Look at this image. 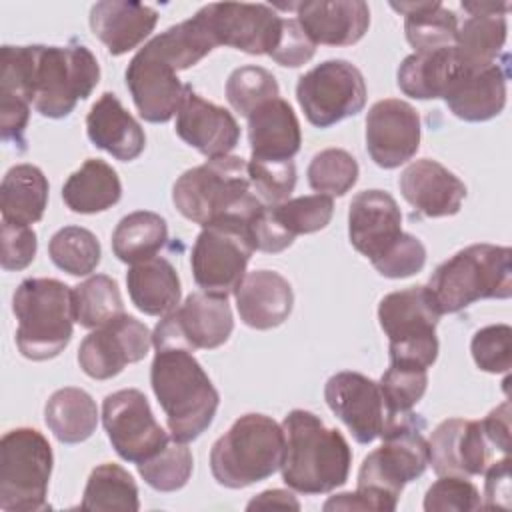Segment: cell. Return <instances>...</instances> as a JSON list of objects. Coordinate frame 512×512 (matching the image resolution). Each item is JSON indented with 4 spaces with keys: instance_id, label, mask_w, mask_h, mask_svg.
Listing matches in <instances>:
<instances>
[{
    "instance_id": "obj_20",
    "label": "cell",
    "mask_w": 512,
    "mask_h": 512,
    "mask_svg": "<svg viewBox=\"0 0 512 512\" xmlns=\"http://www.w3.org/2000/svg\"><path fill=\"white\" fill-rule=\"evenodd\" d=\"M492 450L480 420L448 418L428 440V464L438 476H480L490 464Z\"/></svg>"
},
{
    "instance_id": "obj_26",
    "label": "cell",
    "mask_w": 512,
    "mask_h": 512,
    "mask_svg": "<svg viewBox=\"0 0 512 512\" xmlns=\"http://www.w3.org/2000/svg\"><path fill=\"white\" fill-rule=\"evenodd\" d=\"M0 62V134L4 142L14 144L18 152H24V132L32 104L30 48L6 44L2 46Z\"/></svg>"
},
{
    "instance_id": "obj_30",
    "label": "cell",
    "mask_w": 512,
    "mask_h": 512,
    "mask_svg": "<svg viewBox=\"0 0 512 512\" xmlns=\"http://www.w3.org/2000/svg\"><path fill=\"white\" fill-rule=\"evenodd\" d=\"M90 142L120 162L136 160L146 146V134L116 94L104 92L86 116Z\"/></svg>"
},
{
    "instance_id": "obj_48",
    "label": "cell",
    "mask_w": 512,
    "mask_h": 512,
    "mask_svg": "<svg viewBox=\"0 0 512 512\" xmlns=\"http://www.w3.org/2000/svg\"><path fill=\"white\" fill-rule=\"evenodd\" d=\"M512 328L508 324H490L480 328L470 342L476 366L490 374H506L512 364Z\"/></svg>"
},
{
    "instance_id": "obj_7",
    "label": "cell",
    "mask_w": 512,
    "mask_h": 512,
    "mask_svg": "<svg viewBox=\"0 0 512 512\" xmlns=\"http://www.w3.org/2000/svg\"><path fill=\"white\" fill-rule=\"evenodd\" d=\"M284 458V430L264 414L240 416L210 450V472L224 488H246L270 478Z\"/></svg>"
},
{
    "instance_id": "obj_23",
    "label": "cell",
    "mask_w": 512,
    "mask_h": 512,
    "mask_svg": "<svg viewBox=\"0 0 512 512\" xmlns=\"http://www.w3.org/2000/svg\"><path fill=\"white\" fill-rule=\"evenodd\" d=\"M398 186L404 200L426 218L454 216L466 198L464 182L432 158L410 162L402 170Z\"/></svg>"
},
{
    "instance_id": "obj_21",
    "label": "cell",
    "mask_w": 512,
    "mask_h": 512,
    "mask_svg": "<svg viewBox=\"0 0 512 512\" xmlns=\"http://www.w3.org/2000/svg\"><path fill=\"white\" fill-rule=\"evenodd\" d=\"M402 234V212L384 190L358 192L348 208V238L370 262L384 256Z\"/></svg>"
},
{
    "instance_id": "obj_49",
    "label": "cell",
    "mask_w": 512,
    "mask_h": 512,
    "mask_svg": "<svg viewBox=\"0 0 512 512\" xmlns=\"http://www.w3.org/2000/svg\"><path fill=\"white\" fill-rule=\"evenodd\" d=\"M478 488L464 476H440L424 496L426 512H468L480 510Z\"/></svg>"
},
{
    "instance_id": "obj_41",
    "label": "cell",
    "mask_w": 512,
    "mask_h": 512,
    "mask_svg": "<svg viewBox=\"0 0 512 512\" xmlns=\"http://www.w3.org/2000/svg\"><path fill=\"white\" fill-rule=\"evenodd\" d=\"M48 256L70 276H88L96 270L102 258L98 238L82 226H64L52 234L48 242Z\"/></svg>"
},
{
    "instance_id": "obj_40",
    "label": "cell",
    "mask_w": 512,
    "mask_h": 512,
    "mask_svg": "<svg viewBox=\"0 0 512 512\" xmlns=\"http://www.w3.org/2000/svg\"><path fill=\"white\" fill-rule=\"evenodd\" d=\"M74 318L82 328H100L124 314L118 282L106 274H94L72 288Z\"/></svg>"
},
{
    "instance_id": "obj_24",
    "label": "cell",
    "mask_w": 512,
    "mask_h": 512,
    "mask_svg": "<svg viewBox=\"0 0 512 512\" xmlns=\"http://www.w3.org/2000/svg\"><path fill=\"white\" fill-rule=\"evenodd\" d=\"M292 8L314 44L352 46L370 26V8L362 0H312L292 4Z\"/></svg>"
},
{
    "instance_id": "obj_2",
    "label": "cell",
    "mask_w": 512,
    "mask_h": 512,
    "mask_svg": "<svg viewBox=\"0 0 512 512\" xmlns=\"http://www.w3.org/2000/svg\"><path fill=\"white\" fill-rule=\"evenodd\" d=\"M282 480L300 494H326L340 488L350 474L352 450L340 430L328 428L308 410H292L282 422Z\"/></svg>"
},
{
    "instance_id": "obj_31",
    "label": "cell",
    "mask_w": 512,
    "mask_h": 512,
    "mask_svg": "<svg viewBox=\"0 0 512 512\" xmlns=\"http://www.w3.org/2000/svg\"><path fill=\"white\" fill-rule=\"evenodd\" d=\"M248 142L252 158L292 160L302 144L300 122L284 98L260 104L248 116Z\"/></svg>"
},
{
    "instance_id": "obj_12",
    "label": "cell",
    "mask_w": 512,
    "mask_h": 512,
    "mask_svg": "<svg viewBox=\"0 0 512 512\" xmlns=\"http://www.w3.org/2000/svg\"><path fill=\"white\" fill-rule=\"evenodd\" d=\"M298 104L316 128H330L366 106V82L348 60H324L298 78Z\"/></svg>"
},
{
    "instance_id": "obj_51",
    "label": "cell",
    "mask_w": 512,
    "mask_h": 512,
    "mask_svg": "<svg viewBox=\"0 0 512 512\" xmlns=\"http://www.w3.org/2000/svg\"><path fill=\"white\" fill-rule=\"evenodd\" d=\"M2 254H0V264L4 270H24L26 266L32 264L36 250H38V240L36 232L30 226H20V224H10L2 220Z\"/></svg>"
},
{
    "instance_id": "obj_25",
    "label": "cell",
    "mask_w": 512,
    "mask_h": 512,
    "mask_svg": "<svg viewBox=\"0 0 512 512\" xmlns=\"http://www.w3.org/2000/svg\"><path fill=\"white\" fill-rule=\"evenodd\" d=\"M508 54L480 68H470L442 98L450 112L466 122H486L506 106Z\"/></svg>"
},
{
    "instance_id": "obj_54",
    "label": "cell",
    "mask_w": 512,
    "mask_h": 512,
    "mask_svg": "<svg viewBox=\"0 0 512 512\" xmlns=\"http://www.w3.org/2000/svg\"><path fill=\"white\" fill-rule=\"evenodd\" d=\"M484 504L482 508H510V458L502 456L484 470Z\"/></svg>"
},
{
    "instance_id": "obj_1",
    "label": "cell",
    "mask_w": 512,
    "mask_h": 512,
    "mask_svg": "<svg viewBox=\"0 0 512 512\" xmlns=\"http://www.w3.org/2000/svg\"><path fill=\"white\" fill-rule=\"evenodd\" d=\"M426 420L416 412L390 416L380 434L382 446L372 450L358 470L356 492L332 496L324 510L392 512L404 486L420 478L428 466Z\"/></svg>"
},
{
    "instance_id": "obj_42",
    "label": "cell",
    "mask_w": 512,
    "mask_h": 512,
    "mask_svg": "<svg viewBox=\"0 0 512 512\" xmlns=\"http://www.w3.org/2000/svg\"><path fill=\"white\" fill-rule=\"evenodd\" d=\"M136 466L150 488L158 492H176L190 480L194 458L186 442L170 438L160 452Z\"/></svg>"
},
{
    "instance_id": "obj_35",
    "label": "cell",
    "mask_w": 512,
    "mask_h": 512,
    "mask_svg": "<svg viewBox=\"0 0 512 512\" xmlns=\"http://www.w3.org/2000/svg\"><path fill=\"white\" fill-rule=\"evenodd\" d=\"M122 196L116 170L100 160L88 158L62 186L64 204L78 214H96L112 208Z\"/></svg>"
},
{
    "instance_id": "obj_11",
    "label": "cell",
    "mask_w": 512,
    "mask_h": 512,
    "mask_svg": "<svg viewBox=\"0 0 512 512\" xmlns=\"http://www.w3.org/2000/svg\"><path fill=\"white\" fill-rule=\"evenodd\" d=\"M254 250L244 218L226 216L202 226L190 254L194 282L202 292L228 298L246 276Z\"/></svg>"
},
{
    "instance_id": "obj_33",
    "label": "cell",
    "mask_w": 512,
    "mask_h": 512,
    "mask_svg": "<svg viewBox=\"0 0 512 512\" xmlns=\"http://www.w3.org/2000/svg\"><path fill=\"white\" fill-rule=\"evenodd\" d=\"M48 180L34 164L12 166L0 184L2 220L30 226L42 220L48 204Z\"/></svg>"
},
{
    "instance_id": "obj_44",
    "label": "cell",
    "mask_w": 512,
    "mask_h": 512,
    "mask_svg": "<svg viewBox=\"0 0 512 512\" xmlns=\"http://www.w3.org/2000/svg\"><path fill=\"white\" fill-rule=\"evenodd\" d=\"M276 224L292 238L298 234H312L326 228L334 214V202L326 194H308L288 198L270 206Z\"/></svg>"
},
{
    "instance_id": "obj_52",
    "label": "cell",
    "mask_w": 512,
    "mask_h": 512,
    "mask_svg": "<svg viewBox=\"0 0 512 512\" xmlns=\"http://www.w3.org/2000/svg\"><path fill=\"white\" fill-rule=\"evenodd\" d=\"M316 52V44L308 38L296 18H284L282 34L276 50L270 54L274 62L288 68H298L306 64Z\"/></svg>"
},
{
    "instance_id": "obj_17",
    "label": "cell",
    "mask_w": 512,
    "mask_h": 512,
    "mask_svg": "<svg viewBox=\"0 0 512 512\" xmlns=\"http://www.w3.org/2000/svg\"><path fill=\"white\" fill-rule=\"evenodd\" d=\"M150 346L148 326L130 314H120L80 342L78 364L86 376L108 380L118 376L126 364L146 358Z\"/></svg>"
},
{
    "instance_id": "obj_38",
    "label": "cell",
    "mask_w": 512,
    "mask_h": 512,
    "mask_svg": "<svg viewBox=\"0 0 512 512\" xmlns=\"http://www.w3.org/2000/svg\"><path fill=\"white\" fill-rule=\"evenodd\" d=\"M80 508L136 512L140 508V502L138 486L132 474L114 462H104L96 466L84 486Z\"/></svg>"
},
{
    "instance_id": "obj_3",
    "label": "cell",
    "mask_w": 512,
    "mask_h": 512,
    "mask_svg": "<svg viewBox=\"0 0 512 512\" xmlns=\"http://www.w3.org/2000/svg\"><path fill=\"white\" fill-rule=\"evenodd\" d=\"M150 384L174 440H196L214 420L220 394L184 348H158L150 366Z\"/></svg>"
},
{
    "instance_id": "obj_16",
    "label": "cell",
    "mask_w": 512,
    "mask_h": 512,
    "mask_svg": "<svg viewBox=\"0 0 512 512\" xmlns=\"http://www.w3.org/2000/svg\"><path fill=\"white\" fill-rule=\"evenodd\" d=\"M178 68L150 42L140 48L126 68V86L138 114L152 124L168 122L180 108L190 84H182Z\"/></svg>"
},
{
    "instance_id": "obj_13",
    "label": "cell",
    "mask_w": 512,
    "mask_h": 512,
    "mask_svg": "<svg viewBox=\"0 0 512 512\" xmlns=\"http://www.w3.org/2000/svg\"><path fill=\"white\" fill-rule=\"evenodd\" d=\"M234 318L226 296L192 292L186 300L162 316L152 332L154 348L212 350L228 342Z\"/></svg>"
},
{
    "instance_id": "obj_46",
    "label": "cell",
    "mask_w": 512,
    "mask_h": 512,
    "mask_svg": "<svg viewBox=\"0 0 512 512\" xmlns=\"http://www.w3.org/2000/svg\"><path fill=\"white\" fill-rule=\"evenodd\" d=\"M428 368L390 362V368L382 374L378 386L386 404L388 418L410 412L424 396L428 386Z\"/></svg>"
},
{
    "instance_id": "obj_50",
    "label": "cell",
    "mask_w": 512,
    "mask_h": 512,
    "mask_svg": "<svg viewBox=\"0 0 512 512\" xmlns=\"http://www.w3.org/2000/svg\"><path fill=\"white\" fill-rule=\"evenodd\" d=\"M426 264V248L420 242V238L402 232L400 238L394 242V246L372 262V266L378 270V274L386 278H408L416 272H420Z\"/></svg>"
},
{
    "instance_id": "obj_55",
    "label": "cell",
    "mask_w": 512,
    "mask_h": 512,
    "mask_svg": "<svg viewBox=\"0 0 512 512\" xmlns=\"http://www.w3.org/2000/svg\"><path fill=\"white\" fill-rule=\"evenodd\" d=\"M482 422V430L494 450H498L502 456H508L510 452V402H502L498 408H494Z\"/></svg>"
},
{
    "instance_id": "obj_47",
    "label": "cell",
    "mask_w": 512,
    "mask_h": 512,
    "mask_svg": "<svg viewBox=\"0 0 512 512\" xmlns=\"http://www.w3.org/2000/svg\"><path fill=\"white\" fill-rule=\"evenodd\" d=\"M248 176L254 194L262 204L274 206L290 198L296 186L294 160H258L250 158Z\"/></svg>"
},
{
    "instance_id": "obj_6",
    "label": "cell",
    "mask_w": 512,
    "mask_h": 512,
    "mask_svg": "<svg viewBox=\"0 0 512 512\" xmlns=\"http://www.w3.org/2000/svg\"><path fill=\"white\" fill-rule=\"evenodd\" d=\"M428 290L442 314H456L484 298L506 300L512 294V250L496 244H472L442 262Z\"/></svg>"
},
{
    "instance_id": "obj_8",
    "label": "cell",
    "mask_w": 512,
    "mask_h": 512,
    "mask_svg": "<svg viewBox=\"0 0 512 512\" xmlns=\"http://www.w3.org/2000/svg\"><path fill=\"white\" fill-rule=\"evenodd\" d=\"M28 48L34 110L46 118H66L100 82L96 56L84 44Z\"/></svg>"
},
{
    "instance_id": "obj_39",
    "label": "cell",
    "mask_w": 512,
    "mask_h": 512,
    "mask_svg": "<svg viewBox=\"0 0 512 512\" xmlns=\"http://www.w3.org/2000/svg\"><path fill=\"white\" fill-rule=\"evenodd\" d=\"M506 14L486 12L470 14L462 26H458L456 50L470 66H488L502 56L506 44Z\"/></svg>"
},
{
    "instance_id": "obj_15",
    "label": "cell",
    "mask_w": 512,
    "mask_h": 512,
    "mask_svg": "<svg viewBox=\"0 0 512 512\" xmlns=\"http://www.w3.org/2000/svg\"><path fill=\"white\" fill-rule=\"evenodd\" d=\"M102 424L116 454L132 464L152 458L170 440L156 422L148 398L136 388H124L104 398Z\"/></svg>"
},
{
    "instance_id": "obj_45",
    "label": "cell",
    "mask_w": 512,
    "mask_h": 512,
    "mask_svg": "<svg viewBox=\"0 0 512 512\" xmlns=\"http://www.w3.org/2000/svg\"><path fill=\"white\" fill-rule=\"evenodd\" d=\"M280 88L274 74L262 66H240L226 80V100L240 114L250 116L260 104L278 98Z\"/></svg>"
},
{
    "instance_id": "obj_34",
    "label": "cell",
    "mask_w": 512,
    "mask_h": 512,
    "mask_svg": "<svg viewBox=\"0 0 512 512\" xmlns=\"http://www.w3.org/2000/svg\"><path fill=\"white\" fill-rule=\"evenodd\" d=\"M404 16V34L416 52H432L456 44L458 18L440 0L390 2Z\"/></svg>"
},
{
    "instance_id": "obj_27",
    "label": "cell",
    "mask_w": 512,
    "mask_h": 512,
    "mask_svg": "<svg viewBox=\"0 0 512 512\" xmlns=\"http://www.w3.org/2000/svg\"><path fill=\"white\" fill-rule=\"evenodd\" d=\"M240 320L254 330H270L288 320L294 306L290 282L274 270L248 272L234 290Z\"/></svg>"
},
{
    "instance_id": "obj_32",
    "label": "cell",
    "mask_w": 512,
    "mask_h": 512,
    "mask_svg": "<svg viewBox=\"0 0 512 512\" xmlns=\"http://www.w3.org/2000/svg\"><path fill=\"white\" fill-rule=\"evenodd\" d=\"M126 286L132 304L148 316H166L180 304L182 288L178 272L162 256L130 264Z\"/></svg>"
},
{
    "instance_id": "obj_9",
    "label": "cell",
    "mask_w": 512,
    "mask_h": 512,
    "mask_svg": "<svg viewBox=\"0 0 512 512\" xmlns=\"http://www.w3.org/2000/svg\"><path fill=\"white\" fill-rule=\"evenodd\" d=\"M52 446L36 428H14L0 440V508L4 512H40L50 508Z\"/></svg>"
},
{
    "instance_id": "obj_56",
    "label": "cell",
    "mask_w": 512,
    "mask_h": 512,
    "mask_svg": "<svg viewBox=\"0 0 512 512\" xmlns=\"http://www.w3.org/2000/svg\"><path fill=\"white\" fill-rule=\"evenodd\" d=\"M248 510H254V508H282V510H300V502L294 498L292 492L288 490H280V488H274V490H264L260 492L258 496H254L248 506Z\"/></svg>"
},
{
    "instance_id": "obj_53",
    "label": "cell",
    "mask_w": 512,
    "mask_h": 512,
    "mask_svg": "<svg viewBox=\"0 0 512 512\" xmlns=\"http://www.w3.org/2000/svg\"><path fill=\"white\" fill-rule=\"evenodd\" d=\"M248 228H250V236L254 242V248L260 252H282L288 246H292L294 238L288 236L274 220L270 206H262L250 220H248Z\"/></svg>"
},
{
    "instance_id": "obj_10",
    "label": "cell",
    "mask_w": 512,
    "mask_h": 512,
    "mask_svg": "<svg viewBox=\"0 0 512 512\" xmlns=\"http://www.w3.org/2000/svg\"><path fill=\"white\" fill-rule=\"evenodd\" d=\"M440 316L428 286L386 294L378 304V320L388 336L390 362L430 368L438 358L436 324Z\"/></svg>"
},
{
    "instance_id": "obj_28",
    "label": "cell",
    "mask_w": 512,
    "mask_h": 512,
    "mask_svg": "<svg viewBox=\"0 0 512 512\" xmlns=\"http://www.w3.org/2000/svg\"><path fill=\"white\" fill-rule=\"evenodd\" d=\"M462 60L456 46L432 50V52H414L406 56L396 72L398 88L418 100L444 98L446 92L470 70ZM480 68V66H478Z\"/></svg>"
},
{
    "instance_id": "obj_29",
    "label": "cell",
    "mask_w": 512,
    "mask_h": 512,
    "mask_svg": "<svg viewBox=\"0 0 512 512\" xmlns=\"http://www.w3.org/2000/svg\"><path fill=\"white\" fill-rule=\"evenodd\" d=\"M158 22V12L140 2L104 0L90 8L92 34L112 56L126 54L140 46Z\"/></svg>"
},
{
    "instance_id": "obj_14",
    "label": "cell",
    "mask_w": 512,
    "mask_h": 512,
    "mask_svg": "<svg viewBox=\"0 0 512 512\" xmlns=\"http://www.w3.org/2000/svg\"><path fill=\"white\" fill-rule=\"evenodd\" d=\"M196 16L216 46H230L252 56H270L280 42L284 24L274 6L248 2L206 4Z\"/></svg>"
},
{
    "instance_id": "obj_37",
    "label": "cell",
    "mask_w": 512,
    "mask_h": 512,
    "mask_svg": "<svg viewBox=\"0 0 512 512\" xmlns=\"http://www.w3.org/2000/svg\"><path fill=\"white\" fill-rule=\"evenodd\" d=\"M168 240L166 220L150 210L124 216L112 232V252L124 264H136L156 256Z\"/></svg>"
},
{
    "instance_id": "obj_22",
    "label": "cell",
    "mask_w": 512,
    "mask_h": 512,
    "mask_svg": "<svg viewBox=\"0 0 512 512\" xmlns=\"http://www.w3.org/2000/svg\"><path fill=\"white\" fill-rule=\"evenodd\" d=\"M174 128L188 146L206 158L228 156L240 140V126L232 112L204 100L192 86L176 112Z\"/></svg>"
},
{
    "instance_id": "obj_57",
    "label": "cell",
    "mask_w": 512,
    "mask_h": 512,
    "mask_svg": "<svg viewBox=\"0 0 512 512\" xmlns=\"http://www.w3.org/2000/svg\"><path fill=\"white\" fill-rule=\"evenodd\" d=\"M462 8L468 14H486V12H496V14H506L510 10V2H462Z\"/></svg>"
},
{
    "instance_id": "obj_18",
    "label": "cell",
    "mask_w": 512,
    "mask_h": 512,
    "mask_svg": "<svg viewBox=\"0 0 512 512\" xmlns=\"http://www.w3.org/2000/svg\"><path fill=\"white\" fill-rule=\"evenodd\" d=\"M324 400L358 444H370L380 438L388 412L378 382L360 372L342 370L328 378Z\"/></svg>"
},
{
    "instance_id": "obj_4",
    "label": "cell",
    "mask_w": 512,
    "mask_h": 512,
    "mask_svg": "<svg viewBox=\"0 0 512 512\" xmlns=\"http://www.w3.org/2000/svg\"><path fill=\"white\" fill-rule=\"evenodd\" d=\"M172 202L184 218L200 226L226 216L250 220L264 206L252 190L248 162L230 154L208 158L178 176Z\"/></svg>"
},
{
    "instance_id": "obj_5",
    "label": "cell",
    "mask_w": 512,
    "mask_h": 512,
    "mask_svg": "<svg viewBox=\"0 0 512 512\" xmlns=\"http://www.w3.org/2000/svg\"><path fill=\"white\" fill-rule=\"evenodd\" d=\"M18 320L16 346L34 362L56 358L72 338L74 300L72 288L56 278H26L12 296Z\"/></svg>"
},
{
    "instance_id": "obj_19",
    "label": "cell",
    "mask_w": 512,
    "mask_h": 512,
    "mask_svg": "<svg viewBox=\"0 0 512 512\" xmlns=\"http://www.w3.org/2000/svg\"><path fill=\"white\" fill-rule=\"evenodd\" d=\"M420 148V116L398 98L372 104L366 116V150L376 166L392 170L412 160Z\"/></svg>"
},
{
    "instance_id": "obj_43",
    "label": "cell",
    "mask_w": 512,
    "mask_h": 512,
    "mask_svg": "<svg viewBox=\"0 0 512 512\" xmlns=\"http://www.w3.org/2000/svg\"><path fill=\"white\" fill-rule=\"evenodd\" d=\"M356 158L342 148H326L314 154L308 164V184L316 194L344 196L358 180Z\"/></svg>"
},
{
    "instance_id": "obj_36",
    "label": "cell",
    "mask_w": 512,
    "mask_h": 512,
    "mask_svg": "<svg viewBox=\"0 0 512 512\" xmlns=\"http://www.w3.org/2000/svg\"><path fill=\"white\" fill-rule=\"evenodd\" d=\"M44 422L62 444H78L96 432L98 406L86 390L66 386L46 400Z\"/></svg>"
}]
</instances>
